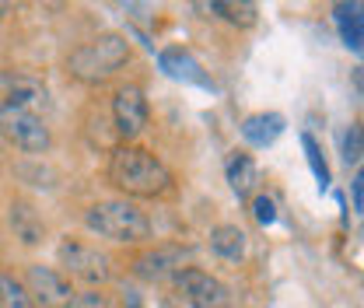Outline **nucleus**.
<instances>
[{
  "label": "nucleus",
  "mask_w": 364,
  "mask_h": 308,
  "mask_svg": "<svg viewBox=\"0 0 364 308\" xmlns=\"http://www.w3.org/2000/svg\"><path fill=\"white\" fill-rule=\"evenodd\" d=\"M105 182L123 200H168L176 193L172 169L140 144H116L105 161Z\"/></svg>",
  "instance_id": "nucleus-1"
},
{
  "label": "nucleus",
  "mask_w": 364,
  "mask_h": 308,
  "mask_svg": "<svg viewBox=\"0 0 364 308\" xmlns=\"http://www.w3.org/2000/svg\"><path fill=\"white\" fill-rule=\"evenodd\" d=\"M130 60H134V43L123 32H102L88 43L74 46L63 60V70L70 81L85 88H98V85H109L119 70H127Z\"/></svg>",
  "instance_id": "nucleus-2"
},
{
  "label": "nucleus",
  "mask_w": 364,
  "mask_h": 308,
  "mask_svg": "<svg viewBox=\"0 0 364 308\" xmlns=\"http://www.w3.org/2000/svg\"><path fill=\"white\" fill-rule=\"evenodd\" d=\"M85 228H88L95 238H105L112 245H134L144 249L154 242V224L151 218L136 207L134 200H98L85 211Z\"/></svg>",
  "instance_id": "nucleus-3"
},
{
  "label": "nucleus",
  "mask_w": 364,
  "mask_h": 308,
  "mask_svg": "<svg viewBox=\"0 0 364 308\" xmlns=\"http://www.w3.org/2000/svg\"><path fill=\"white\" fill-rule=\"evenodd\" d=\"M56 266L67 280H77L85 287H102L116 277V263L105 249L85 238H70V235L56 245Z\"/></svg>",
  "instance_id": "nucleus-4"
},
{
  "label": "nucleus",
  "mask_w": 364,
  "mask_h": 308,
  "mask_svg": "<svg viewBox=\"0 0 364 308\" xmlns=\"http://www.w3.org/2000/svg\"><path fill=\"white\" fill-rule=\"evenodd\" d=\"M196 249L189 242H151L130 263V273L144 284H172L186 266H193Z\"/></svg>",
  "instance_id": "nucleus-5"
},
{
  "label": "nucleus",
  "mask_w": 364,
  "mask_h": 308,
  "mask_svg": "<svg viewBox=\"0 0 364 308\" xmlns=\"http://www.w3.org/2000/svg\"><path fill=\"white\" fill-rule=\"evenodd\" d=\"M0 137L7 147H18L21 154H46L53 147V133L46 127V120L32 109H14L0 102Z\"/></svg>",
  "instance_id": "nucleus-6"
},
{
  "label": "nucleus",
  "mask_w": 364,
  "mask_h": 308,
  "mask_svg": "<svg viewBox=\"0 0 364 308\" xmlns=\"http://www.w3.org/2000/svg\"><path fill=\"white\" fill-rule=\"evenodd\" d=\"M109 112H112V127L119 144H136L144 130L151 127V102H147V91L127 81L112 91V102H109Z\"/></svg>",
  "instance_id": "nucleus-7"
},
{
  "label": "nucleus",
  "mask_w": 364,
  "mask_h": 308,
  "mask_svg": "<svg viewBox=\"0 0 364 308\" xmlns=\"http://www.w3.org/2000/svg\"><path fill=\"white\" fill-rule=\"evenodd\" d=\"M172 294L182 298L189 308H231V291L225 284L200 270V266H186L179 277L172 280Z\"/></svg>",
  "instance_id": "nucleus-8"
},
{
  "label": "nucleus",
  "mask_w": 364,
  "mask_h": 308,
  "mask_svg": "<svg viewBox=\"0 0 364 308\" xmlns=\"http://www.w3.org/2000/svg\"><path fill=\"white\" fill-rule=\"evenodd\" d=\"M21 284H25L28 294L39 302V308H70L74 294H77L74 280H67L56 266H43V263L28 266Z\"/></svg>",
  "instance_id": "nucleus-9"
},
{
  "label": "nucleus",
  "mask_w": 364,
  "mask_h": 308,
  "mask_svg": "<svg viewBox=\"0 0 364 308\" xmlns=\"http://www.w3.org/2000/svg\"><path fill=\"white\" fill-rule=\"evenodd\" d=\"M7 224H11V235H14L25 249H36V245L46 242V221L28 200H11Z\"/></svg>",
  "instance_id": "nucleus-10"
},
{
  "label": "nucleus",
  "mask_w": 364,
  "mask_h": 308,
  "mask_svg": "<svg viewBox=\"0 0 364 308\" xmlns=\"http://www.w3.org/2000/svg\"><path fill=\"white\" fill-rule=\"evenodd\" d=\"M0 102L4 105H14V109H32L36 112V105L46 102V88H43V81H36L32 74L14 70V74H4V98Z\"/></svg>",
  "instance_id": "nucleus-11"
},
{
  "label": "nucleus",
  "mask_w": 364,
  "mask_h": 308,
  "mask_svg": "<svg viewBox=\"0 0 364 308\" xmlns=\"http://www.w3.org/2000/svg\"><path fill=\"white\" fill-rule=\"evenodd\" d=\"M225 176L228 186L238 200H249L256 193V182H259V169H256V158L249 151H231L228 154V165H225Z\"/></svg>",
  "instance_id": "nucleus-12"
},
{
  "label": "nucleus",
  "mask_w": 364,
  "mask_h": 308,
  "mask_svg": "<svg viewBox=\"0 0 364 308\" xmlns=\"http://www.w3.org/2000/svg\"><path fill=\"white\" fill-rule=\"evenodd\" d=\"M158 63H161V70H165L168 78H176V81H189V85H203V88H210V81H207L203 67H200V63L193 60V53H189V49H182V46L165 49V53L158 56Z\"/></svg>",
  "instance_id": "nucleus-13"
},
{
  "label": "nucleus",
  "mask_w": 364,
  "mask_h": 308,
  "mask_svg": "<svg viewBox=\"0 0 364 308\" xmlns=\"http://www.w3.org/2000/svg\"><path fill=\"white\" fill-rule=\"evenodd\" d=\"M284 116L280 112H252V116H245L242 120V137H245V144H252V147H270L273 140L284 133Z\"/></svg>",
  "instance_id": "nucleus-14"
},
{
  "label": "nucleus",
  "mask_w": 364,
  "mask_h": 308,
  "mask_svg": "<svg viewBox=\"0 0 364 308\" xmlns=\"http://www.w3.org/2000/svg\"><path fill=\"white\" fill-rule=\"evenodd\" d=\"M245 249H249V238L238 224H218L210 228V253L225 263H242L245 260Z\"/></svg>",
  "instance_id": "nucleus-15"
},
{
  "label": "nucleus",
  "mask_w": 364,
  "mask_h": 308,
  "mask_svg": "<svg viewBox=\"0 0 364 308\" xmlns=\"http://www.w3.org/2000/svg\"><path fill=\"white\" fill-rule=\"evenodd\" d=\"M333 21L340 28V39L350 49H364V4H354V0L333 4Z\"/></svg>",
  "instance_id": "nucleus-16"
},
{
  "label": "nucleus",
  "mask_w": 364,
  "mask_h": 308,
  "mask_svg": "<svg viewBox=\"0 0 364 308\" xmlns=\"http://www.w3.org/2000/svg\"><path fill=\"white\" fill-rule=\"evenodd\" d=\"M0 308H39V302L28 294V287L14 273L0 270Z\"/></svg>",
  "instance_id": "nucleus-17"
},
{
  "label": "nucleus",
  "mask_w": 364,
  "mask_h": 308,
  "mask_svg": "<svg viewBox=\"0 0 364 308\" xmlns=\"http://www.w3.org/2000/svg\"><path fill=\"white\" fill-rule=\"evenodd\" d=\"M207 11H214L218 18H225L228 25H238V28L256 25V4H228V0H214V4H207Z\"/></svg>",
  "instance_id": "nucleus-18"
},
{
  "label": "nucleus",
  "mask_w": 364,
  "mask_h": 308,
  "mask_svg": "<svg viewBox=\"0 0 364 308\" xmlns=\"http://www.w3.org/2000/svg\"><path fill=\"white\" fill-rule=\"evenodd\" d=\"M301 147H305V161H309V169H312V176H316L318 189H326V186H329V165H326V158H322L318 140L312 133H301Z\"/></svg>",
  "instance_id": "nucleus-19"
},
{
  "label": "nucleus",
  "mask_w": 364,
  "mask_h": 308,
  "mask_svg": "<svg viewBox=\"0 0 364 308\" xmlns=\"http://www.w3.org/2000/svg\"><path fill=\"white\" fill-rule=\"evenodd\" d=\"M340 154H343V165H358L364 161V127L354 120L347 130H343V140H340Z\"/></svg>",
  "instance_id": "nucleus-20"
},
{
  "label": "nucleus",
  "mask_w": 364,
  "mask_h": 308,
  "mask_svg": "<svg viewBox=\"0 0 364 308\" xmlns=\"http://www.w3.org/2000/svg\"><path fill=\"white\" fill-rule=\"evenodd\" d=\"M70 308H116V302H112V294H105L102 287H81V291L74 294Z\"/></svg>",
  "instance_id": "nucleus-21"
},
{
  "label": "nucleus",
  "mask_w": 364,
  "mask_h": 308,
  "mask_svg": "<svg viewBox=\"0 0 364 308\" xmlns=\"http://www.w3.org/2000/svg\"><path fill=\"white\" fill-rule=\"evenodd\" d=\"M252 214H256V221L267 228V224H273V221H277V207H273L270 196L256 193V196H252Z\"/></svg>",
  "instance_id": "nucleus-22"
},
{
  "label": "nucleus",
  "mask_w": 364,
  "mask_h": 308,
  "mask_svg": "<svg viewBox=\"0 0 364 308\" xmlns=\"http://www.w3.org/2000/svg\"><path fill=\"white\" fill-rule=\"evenodd\" d=\"M354 207L364 211V165H361V172H358V179H354Z\"/></svg>",
  "instance_id": "nucleus-23"
},
{
  "label": "nucleus",
  "mask_w": 364,
  "mask_h": 308,
  "mask_svg": "<svg viewBox=\"0 0 364 308\" xmlns=\"http://www.w3.org/2000/svg\"><path fill=\"white\" fill-rule=\"evenodd\" d=\"M161 308H189V305H186L182 298H176V294H168V298L161 302Z\"/></svg>",
  "instance_id": "nucleus-24"
},
{
  "label": "nucleus",
  "mask_w": 364,
  "mask_h": 308,
  "mask_svg": "<svg viewBox=\"0 0 364 308\" xmlns=\"http://www.w3.org/2000/svg\"><path fill=\"white\" fill-rule=\"evenodd\" d=\"M11 11H14L11 4H0V18H4V14H11Z\"/></svg>",
  "instance_id": "nucleus-25"
}]
</instances>
